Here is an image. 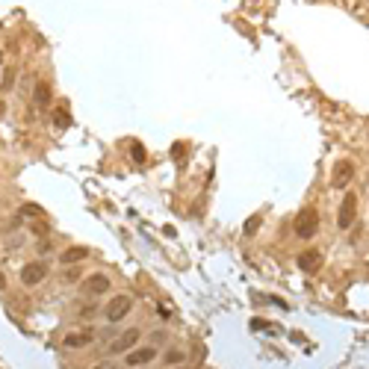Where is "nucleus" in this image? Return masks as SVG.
Returning a JSON list of instances; mask_svg holds the SVG:
<instances>
[{
	"label": "nucleus",
	"instance_id": "3",
	"mask_svg": "<svg viewBox=\"0 0 369 369\" xmlns=\"http://www.w3.org/2000/svg\"><path fill=\"white\" fill-rule=\"evenodd\" d=\"M355 210H358V198H355V192H346V198H343V204H340V216H337V225H340L343 231L352 228Z\"/></svg>",
	"mask_w": 369,
	"mask_h": 369
},
{
	"label": "nucleus",
	"instance_id": "16",
	"mask_svg": "<svg viewBox=\"0 0 369 369\" xmlns=\"http://www.w3.org/2000/svg\"><path fill=\"white\" fill-rule=\"evenodd\" d=\"M257 228H260V219H248L245 222V234H254Z\"/></svg>",
	"mask_w": 369,
	"mask_h": 369
},
{
	"label": "nucleus",
	"instance_id": "10",
	"mask_svg": "<svg viewBox=\"0 0 369 369\" xmlns=\"http://www.w3.org/2000/svg\"><path fill=\"white\" fill-rule=\"evenodd\" d=\"M83 257H89V251H86L83 245H74V248H68V251L62 254V263H77V260H83Z\"/></svg>",
	"mask_w": 369,
	"mask_h": 369
},
{
	"label": "nucleus",
	"instance_id": "2",
	"mask_svg": "<svg viewBox=\"0 0 369 369\" xmlns=\"http://www.w3.org/2000/svg\"><path fill=\"white\" fill-rule=\"evenodd\" d=\"M130 307H133V299H130V296H115V299L109 302V307H106V319H109V322H121V319L130 313Z\"/></svg>",
	"mask_w": 369,
	"mask_h": 369
},
{
	"label": "nucleus",
	"instance_id": "20",
	"mask_svg": "<svg viewBox=\"0 0 369 369\" xmlns=\"http://www.w3.org/2000/svg\"><path fill=\"white\" fill-rule=\"evenodd\" d=\"M0 59H3V53H0Z\"/></svg>",
	"mask_w": 369,
	"mask_h": 369
},
{
	"label": "nucleus",
	"instance_id": "1",
	"mask_svg": "<svg viewBox=\"0 0 369 369\" xmlns=\"http://www.w3.org/2000/svg\"><path fill=\"white\" fill-rule=\"evenodd\" d=\"M316 231H319V213L313 207L299 210V216H296V234L302 239H310V236H316Z\"/></svg>",
	"mask_w": 369,
	"mask_h": 369
},
{
	"label": "nucleus",
	"instance_id": "18",
	"mask_svg": "<svg viewBox=\"0 0 369 369\" xmlns=\"http://www.w3.org/2000/svg\"><path fill=\"white\" fill-rule=\"evenodd\" d=\"M95 369H112V364H101V367H95Z\"/></svg>",
	"mask_w": 369,
	"mask_h": 369
},
{
	"label": "nucleus",
	"instance_id": "6",
	"mask_svg": "<svg viewBox=\"0 0 369 369\" xmlns=\"http://www.w3.org/2000/svg\"><path fill=\"white\" fill-rule=\"evenodd\" d=\"M352 174H355V168H352V163L349 160H343V163H337V168H334V186L337 189H346V183L352 180Z\"/></svg>",
	"mask_w": 369,
	"mask_h": 369
},
{
	"label": "nucleus",
	"instance_id": "19",
	"mask_svg": "<svg viewBox=\"0 0 369 369\" xmlns=\"http://www.w3.org/2000/svg\"><path fill=\"white\" fill-rule=\"evenodd\" d=\"M3 287H6V281H3V275H0V290H3Z\"/></svg>",
	"mask_w": 369,
	"mask_h": 369
},
{
	"label": "nucleus",
	"instance_id": "14",
	"mask_svg": "<svg viewBox=\"0 0 369 369\" xmlns=\"http://www.w3.org/2000/svg\"><path fill=\"white\" fill-rule=\"evenodd\" d=\"M183 361V352H168L166 355V364H180Z\"/></svg>",
	"mask_w": 369,
	"mask_h": 369
},
{
	"label": "nucleus",
	"instance_id": "15",
	"mask_svg": "<svg viewBox=\"0 0 369 369\" xmlns=\"http://www.w3.org/2000/svg\"><path fill=\"white\" fill-rule=\"evenodd\" d=\"M133 157H136V163H142V160H145V148H142L139 142L133 145Z\"/></svg>",
	"mask_w": 369,
	"mask_h": 369
},
{
	"label": "nucleus",
	"instance_id": "9",
	"mask_svg": "<svg viewBox=\"0 0 369 369\" xmlns=\"http://www.w3.org/2000/svg\"><path fill=\"white\" fill-rule=\"evenodd\" d=\"M154 358H157L154 349H139V352H130V355H127V367H142V364H148V361H154Z\"/></svg>",
	"mask_w": 369,
	"mask_h": 369
},
{
	"label": "nucleus",
	"instance_id": "11",
	"mask_svg": "<svg viewBox=\"0 0 369 369\" xmlns=\"http://www.w3.org/2000/svg\"><path fill=\"white\" fill-rule=\"evenodd\" d=\"M86 343H92V331H86V334H68L65 337V346H71V349L86 346Z\"/></svg>",
	"mask_w": 369,
	"mask_h": 369
},
{
	"label": "nucleus",
	"instance_id": "7",
	"mask_svg": "<svg viewBox=\"0 0 369 369\" xmlns=\"http://www.w3.org/2000/svg\"><path fill=\"white\" fill-rule=\"evenodd\" d=\"M319 263H322V254H319V251H304V254H299V269H302V272H316Z\"/></svg>",
	"mask_w": 369,
	"mask_h": 369
},
{
	"label": "nucleus",
	"instance_id": "4",
	"mask_svg": "<svg viewBox=\"0 0 369 369\" xmlns=\"http://www.w3.org/2000/svg\"><path fill=\"white\" fill-rule=\"evenodd\" d=\"M44 275H47V266H44V263H27V266L21 269V281H24L27 287H35L38 281H44Z\"/></svg>",
	"mask_w": 369,
	"mask_h": 369
},
{
	"label": "nucleus",
	"instance_id": "8",
	"mask_svg": "<svg viewBox=\"0 0 369 369\" xmlns=\"http://www.w3.org/2000/svg\"><path fill=\"white\" fill-rule=\"evenodd\" d=\"M109 290V278L106 275H92L89 281H86V293H92V296H101V293H106Z\"/></svg>",
	"mask_w": 369,
	"mask_h": 369
},
{
	"label": "nucleus",
	"instance_id": "17",
	"mask_svg": "<svg viewBox=\"0 0 369 369\" xmlns=\"http://www.w3.org/2000/svg\"><path fill=\"white\" fill-rule=\"evenodd\" d=\"M24 213H27V216H38V213H41V207H35V204H27V207H24Z\"/></svg>",
	"mask_w": 369,
	"mask_h": 369
},
{
	"label": "nucleus",
	"instance_id": "5",
	"mask_svg": "<svg viewBox=\"0 0 369 369\" xmlns=\"http://www.w3.org/2000/svg\"><path fill=\"white\" fill-rule=\"evenodd\" d=\"M136 343H139V331H136V328H130V331H124L118 340H112V343H109V355H121V352L133 349Z\"/></svg>",
	"mask_w": 369,
	"mask_h": 369
},
{
	"label": "nucleus",
	"instance_id": "13",
	"mask_svg": "<svg viewBox=\"0 0 369 369\" xmlns=\"http://www.w3.org/2000/svg\"><path fill=\"white\" fill-rule=\"evenodd\" d=\"M53 124H56V127H62V130H65V127H68V124H71V118H68V112H65V109H59V112H56V118H53Z\"/></svg>",
	"mask_w": 369,
	"mask_h": 369
},
{
	"label": "nucleus",
	"instance_id": "12",
	"mask_svg": "<svg viewBox=\"0 0 369 369\" xmlns=\"http://www.w3.org/2000/svg\"><path fill=\"white\" fill-rule=\"evenodd\" d=\"M33 98H35V103H41V106H44V103L50 101V86H47V83H38V86H35V95H33Z\"/></svg>",
	"mask_w": 369,
	"mask_h": 369
}]
</instances>
